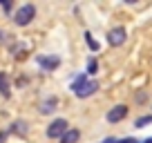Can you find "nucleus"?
Here are the masks:
<instances>
[{"mask_svg": "<svg viewBox=\"0 0 152 143\" xmlns=\"http://www.w3.org/2000/svg\"><path fill=\"white\" fill-rule=\"evenodd\" d=\"M72 90H74V94L78 96V98H87V96H92L96 90H99V83L87 81V74H81V76L72 83Z\"/></svg>", "mask_w": 152, "mask_h": 143, "instance_id": "nucleus-1", "label": "nucleus"}, {"mask_svg": "<svg viewBox=\"0 0 152 143\" xmlns=\"http://www.w3.org/2000/svg\"><path fill=\"white\" fill-rule=\"evenodd\" d=\"M34 16H36V7L34 5H23L18 11H16L14 23L18 25V27H25V25H29L34 20Z\"/></svg>", "mask_w": 152, "mask_h": 143, "instance_id": "nucleus-2", "label": "nucleus"}, {"mask_svg": "<svg viewBox=\"0 0 152 143\" xmlns=\"http://www.w3.org/2000/svg\"><path fill=\"white\" fill-rule=\"evenodd\" d=\"M67 132V121L65 119H56L52 121V125L47 128V136L49 139H63Z\"/></svg>", "mask_w": 152, "mask_h": 143, "instance_id": "nucleus-3", "label": "nucleus"}, {"mask_svg": "<svg viewBox=\"0 0 152 143\" xmlns=\"http://www.w3.org/2000/svg\"><path fill=\"white\" fill-rule=\"evenodd\" d=\"M125 116H128V107H125V105H114L112 110L107 112V121L110 123H119V121H123Z\"/></svg>", "mask_w": 152, "mask_h": 143, "instance_id": "nucleus-4", "label": "nucleus"}, {"mask_svg": "<svg viewBox=\"0 0 152 143\" xmlns=\"http://www.w3.org/2000/svg\"><path fill=\"white\" fill-rule=\"evenodd\" d=\"M107 43L112 45V47H119V45H123V43H125V29H123V27L112 29V31L107 34Z\"/></svg>", "mask_w": 152, "mask_h": 143, "instance_id": "nucleus-5", "label": "nucleus"}, {"mask_svg": "<svg viewBox=\"0 0 152 143\" xmlns=\"http://www.w3.org/2000/svg\"><path fill=\"white\" fill-rule=\"evenodd\" d=\"M38 65L43 67V69L52 72V69H56V67L61 65V58L58 56H38Z\"/></svg>", "mask_w": 152, "mask_h": 143, "instance_id": "nucleus-6", "label": "nucleus"}, {"mask_svg": "<svg viewBox=\"0 0 152 143\" xmlns=\"http://www.w3.org/2000/svg\"><path fill=\"white\" fill-rule=\"evenodd\" d=\"M56 96H52V98H47V101H43V105H40V112L43 114H49V112H54L56 110Z\"/></svg>", "mask_w": 152, "mask_h": 143, "instance_id": "nucleus-7", "label": "nucleus"}, {"mask_svg": "<svg viewBox=\"0 0 152 143\" xmlns=\"http://www.w3.org/2000/svg\"><path fill=\"white\" fill-rule=\"evenodd\" d=\"M78 139H81V132H78V130H67L65 136L61 139V143H76Z\"/></svg>", "mask_w": 152, "mask_h": 143, "instance_id": "nucleus-8", "label": "nucleus"}, {"mask_svg": "<svg viewBox=\"0 0 152 143\" xmlns=\"http://www.w3.org/2000/svg\"><path fill=\"white\" fill-rule=\"evenodd\" d=\"M0 94H2V96H9V83H7L5 74H0Z\"/></svg>", "mask_w": 152, "mask_h": 143, "instance_id": "nucleus-9", "label": "nucleus"}, {"mask_svg": "<svg viewBox=\"0 0 152 143\" xmlns=\"http://www.w3.org/2000/svg\"><path fill=\"white\" fill-rule=\"evenodd\" d=\"M85 40H87V45H90V49H92V52H99V43H96V40L92 38V34H90V31H85Z\"/></svg>", "mask_w": 152, "mask_h": 143, "instance_id": "nucleus-10", "label": "nucleus"}, {"mask_svg": "<svg viewBox=\"0 0 152 143\" xmlns=\"http://www.w3.org/2000/svg\"><path fill=\"white\" fill-rule=\"evenodd\" d=\"M148 123H152V114H148V116H139L134 125H137V128H145Z\"/></svg>", "mask_w": 152, "mask_h": 143, "instance_id": "nucleus-11", "label": "nucleus"}, {"mask_svg": "<svg viewBox=\"0 0 152 143\" xmlns=\"http://www.w3.org/2000/svg\"><path fill=\"white\" fill-rule=\"evenodd\" d=\"M14 132H18V134H25V132H27V123H23V121L14 123Z\"/></svg>", "mask_w": 152, "mask_h": 143, "instance_id": "nucleus-12", "label": "nucleus"}, {"mask_svg": "<svg viewBox=\"0 0 152 143\" xmlns=\"http://www.w3.org/2000/svg\"><path fill=\"white\" fill-rule=\"evenodd\" d=\"M96 69H99L96 61H94V58H90V63H87V74H96Z\"/></svg>", "mask_w": 152, "mask_h": 143, "instance_id": "nucleus-13", "label": "nucleus"}, {"mask_svg": "<svg viewBox=\"0 0 152 143\" xmlns=\"http://www.w3.org/2000/svg\"><path fill=\"white\" fill-rule=\"evenodd\" d=\"M119 143H139V141H134V139L132 136H125V139H121V141Z\"/></svg>", "mask_w": 152, "mask_h": 143, "instance_id": "nucleus-14", "label": "nucleus"}, {"mask_svg": "<svg viewBox=\"0 0 152 143\" xmlns=\"http://www.w3.org/2000/svg\"><path fill=\"white\" fill-rule=\"evenodd\" d=\"M137 101H139V103H143V101H145V94H143V92H141V94H137Z\"/></svg>", "mask_w": 152, "mask_h": 143, "instance_id": "nucleus-15", "label": "nucleus"}, {"mask_svg": "<svg viewBox=\"0 0 152 143\" xmlns=\"http://www.w3.org/2000/svg\"><path fill=\"white\" fill-rule=\"evenodd\" d=\"M103 143H119V141H116V139H105Z\"/></svg>", "mask_w": 152, "mask_h": 143, "instance_id": "nucleus-16", "label": "nucleus"}, {"mask_svg": "<svg viewBox=\"0 0 152 143\" xmlns=\"http://www.w3.org/2000/svg\"><path fill=\"white\" fill-rule=\"evenodd\" d=\"M141 143H152V136H150V139H145V141H141Z\"/></svg>", "mask_w": 152, "mask_h": 143, "instance_id": "nucleus-17", "label": "nucleus"}, {"mask_svg": "<svg viewBox=\"0 0 152 143\" xmlns=\"http://www.w3.org/2000/svg\"><path fill=\"white\" fill-rule=\"evenodd\" d=\"M0 36H2V31H0Z\"/></svg>", "mask_w": 152, "mask_h": 143, "instance_id": "nucleus-18", "label": "nucleus"}]
</instances>
